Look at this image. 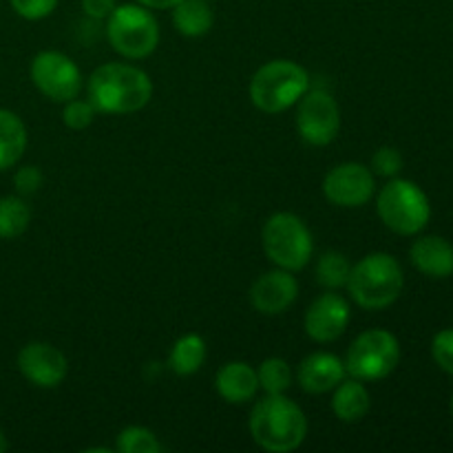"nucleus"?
Segmentation results:
<instances>
[{
	"label": "nucleus",
	"mask_w": 453,
	"mask_h": 453,
	"mask_svg": "<svg viewBox=\"0 0 453 453\" xmlns=\"http://www.w3.org/2000/svg\"><path fill=\"white\" fill-rule=\"evenodd\" d=\"M87 97L97 113H137L153 97V82L140 66L127 62H106L88 75Z\"/></svg>",
	"instance_id": "obj_1"
},
{
	"label": "nucleus",
	"mask_w": 453,
	"mask_h": 453,
	"mask_svg": "<svg viewBox=\"0 0 453 453\" xmlns=\"http://www.w3.org/2000/svg\"><path fill=\"white\" fill-rule=\"evenodd\" d=\"M250 434L264 451H295L308 436V418L286 394H265L250 411Z\"/></svg>",
	"instance_id": "obj_2"
},
{
	"label": "nucleus",
	"mask_w": 453,
	"mask_h": 453,
	"mask_svg": "<svg viewBox=\"0 0 453 453\" xmlns=\"http://www.w3.org/2000/svg\"><path fill=\"white\" fill-rule=\"evenodd\" d=\"M405 277L398 259L388 252H372L352 265L348 290L363 310H385L401 296Z\"/></svg>",
	"instance_id": "obj_3"
},
{
	"label": "nucleus",
	"mask_w": 453,
	"mask_h": 453,
	"mask_svg": "<svg viewBox=\"0 0 453 453\" xmlns=\"http://www.w3.org/2000/svg\"><path fill=\"white\" fill-rule=\"evenodd\" d=\"M310 91V73L295 60H270L250 80V100L261 113H283Z\"/></svg>",
	"instance_id": "obj_4"
},
{
	"label": "nucleus",
	"mask_w": 453,
	"mask_h": 453,
	"mask_svg": "<svg viewBox=\"0 0 453 453\" xmlns=\"http://www.w3.org/2000/svg\"><path fill=\"white\" fill-rule=\"evenodd\" d=\"M106 38L127 60H144L159 44V22L144 4H118L106 18Z\"/></svg>",
	"instance_id": "obj_5"
},
{
	"label": "nucleus",
	"mask_w": 453,
	"mask_h": 453,
	"mask_svg": "<svg viewBox=\"0 0 453 453\" xmlns=\"http://www.w3.org/2000/svg\"><path fill=\"white\" fill-rule=\"evenodd\" d=\"M376 212L392 233L411 237L427 226L429 217H432V206L418 184L392 177L376 197Z\"/></svg>",
	"instance_id": "obj_6"
},
{
	"label": "nucleus",
	"mask_w": 453,
	"mask_h": 453,
	"mask_svg": "<svg viewBox=\"0 0 453 453\" xmlns=\"http://www.w3.org/2000/svg\"><path fill=\"white\" fill-rule=\"evenodd\" d=\"M265 257L277 268L299 273L310 264L314 252V239L310 228L295 212H274L261 230Z\"/></svg>",
	"instance_id": "obj_7"
},
{
	"label": "nucleus",
	"mask_w": 453,
	"mask_h": 453,
	"mask_svg": "<svg viewBox=\"0 0 453 453\" xmlns=\"http://www.w3.org/2000/svg\"><path fill=\"white\" fill-rule=\"evenodd\" d=\"M401 361V343L396 336L388 330H367L358 334L345 354V372L352 379L372 383L383 380L396 370Z\"/></svg>",
	"instance_id": "obj_8"
},
{
	"label": "nucleus",
	"mask_w": 453,
	"mask_h": 453,
	"mask_svg": "<svg viewBox=\"0 0 453 453\" xmlns=\"http://www.w3.org/2000/svg\"><path fill=\"white\" fill-rule=\"evenodd\" d=\"M31 82L44 97L65 104L82 93L84 80L80 66L66 53L40 51L29 66Z\"/></svg>",
	"instance_id": "obj_9"
},
{
	"label": "nucleus",
	"mask_w": 453,
	"mask_h": 453,
	"mask_svg": "<svg viewBox=\"0 0 453 453\" xmlns=\"http://www.w3.org/2000/svg\"><path fill=\"white\" fill-rule=\"evenodd\" d=\"M341 128V109L326 88H310L296 102V131L308 144L327 146L336 140Z\"/></svg>",
	"instance_id": "obj_10"
},
{
	"label": "nucleus",
	"mask_w": 453,
	"mask_h": 453,
	"mask_svg": "<svg viewBox=\"0 0 453 453\" xmlns=\"http://www.w3.org/2000/svg\"><path fill=\"white\" fill-rule=\"evenodd\" d=\"M374 173L361 162H343L323 177V195L339 208L365 206L374 197Z\"/></svg>",
	"instance_id": "obj_11"
},
{
	"label": "nucleus",
	"mask_w": 453,
	"mask_h": 453,
	"mask_svg": "<svg viewBox=\"0 0 453 453\" xmlns=\"http://www.w3.org/2000/svg\"><path fill=\"white\" fill-rule=\"evenodd\" d=\"M349 321H352V312H349L348 299L336 295V290H327L326 295L310 303L303 327L305 334L314 343H332L345 334Z\"/></svg>",
	"instance_id": "obj_12"
},
{
	"label": "nucleus",
	"mask_w": 453,
	"mask_h": 453,
	"mask_svg": "<svg viewBox=\"0 0 453 453\" xmlns=\"http://www.w3.org/2000/svg\"><path fill=\"white\" fill-rule=\"evenodd\" d=\"M18 370L35 388L53 389L66 379L69 361L56 345L34 341L18 352Z\"/></svg>",
	"instance_id": "obj_13"
},
{
	"label": "nucleus",
	"mask_w": 453,
	"mask_h": 453,
	"mask_svg": "<svg viewBox=\"0 0 453 453\" xmlns=\"http://www.w3.org/2000/svg\"><path fill=\"white\" fill-rule=\"evenodd\" d=\"M299 296V281L290 270L274 268L261 274L250 288L252 308L265 317H279L288 312Z\"/></svg>",
	"instance_id": "obj_14"
},
{
	"label": "nucleus",
	"mask_w": 453,
	"mask_h": 453,
	"mask_svg": "<svg viewBox=\"0 0 453 453\" xmlns=\"http://www.w3.org/2000/svg\"><path fill=\"white\" fill-rule=\"evenodd\" d=\"M348 376L345 363L330 352H314L301 361L296 380L308 394H327Z\"/></svg>",
	"instance_id": "obj_15"
},
{
	"label": "nucleus",
	"mask_w": 453,
	"mask_h": 453,
	"mask_svg": "<svg viewBox=\"0 0 453 453\" xmlns=\"http://www.w3.org/2000/svg\"><path fill=\"white\" fill-rule=\"evenodd\" d=\"M217 394L230 405H243L255 401L259 394V379L257 370L246 361H230L219 367L215 376Z\"/></svg>",
	"instance_id": "obj_16"
},
{
	"label": "nucleus",
	"mask_w": 453,
	"mask_h": 453,
	"mask_svg": "<svg viewBox=\"0 0 453 453\" xmlns=\"http://www.w3.org/2000/svg\"><path fill=\"white\" fill-rule=\"evenodd\" d=\"M410 259L425 277L447 279L453 274V246L438 234L416 239L410 248Z\"/></svg>",
	"instance_id": "obj_17"
},
{
	"label": "nucleus",
	"mask_w": 453,
	"mask_h": 453,
	"mask_svg": "<svg viewBox=\"0 0 453 453\" xmlns=\"http://www.w3.org/2000/svg\"><path fill=\"white\" fill-rule=\"evenodd\" d=\"M332 392H334V396H332V411H334V416L341 423H358V420L365 418L372 401L363 380L345 376Z\"/></svg>",
	"instance_id": "obj_18"
},
{
	"label": "nucleus",
	"mask_w": 453,
	"mask_h": 453,
	"mask_svg": "<svg viewBox=\"0 0 453 453\" xmlns=\"http://www.w3.org/2000/svg\"><path fill=\"white\" fill-rule=\"evenodd\" d=\"M27 150V127L13 111L0 109V171H9Z\"/></svg>",
	"instance_id": "obj_19"
},
{
	"label": "nucleus",
	"mask_w": 453,
	"mask_h": 453,
	"mask_svg": "<svg viewBox=\"0 0 453 453\" xmlns=\"http://www.w3.org/2000/svg\"><path fill=\"white\" fill-rule=\"evenodd\" d=\"M212 9L208 0H180L173 7V25L186 38H202L212 29Z\"/></svg>",
	"instance_id": "obj_20"
},
{
	"label": "nucleus",
	"mask_w": 453,
	"mask_h": 453,
	"mask_svg": "<svg viewBox=\"0 0 453 453\" xmlns=\"http://www.w3.org/2000/svg\"><path fill=\"white\" fill-rule=\"evenodd\" d=\"M206 341L199 334H184L173 343L171 354H168V367L177 376H193L202 370L206 363Z\"/></svg>",
	"instance_id": "obj_21"
},
{
	"label": "nucleus",
	"mask_w": 453,
	"mask_h": 453,
	"mask_svg": "<svg viewBox=\"0 0 453 453\" xmlns=\"http://www.w3.org/2000/svg\"><path fill=\"white\" fill-rule=\"evenodd\" d=\"M31 208L20 195L0 197V239H16L29 228Z\"/></svg>",
	"instance_id": "obj_22"
},
{
	"label": "nucleus",
	"mask_w": 453,
	"mask_h": 453,
	"mask_svg": "<svg viewBox=\"0 0 453 453\" xmlns=\"http://www.w3.org/2000/svg\"><path fill=\"white\" fill-rule=\"evenodd\" d=\"M349 273H352V264H349V259L343 252L327 250L319 257L317 281L326 290H341V288L348 286Z\"/></svg>",
	"instance_id": "obj_23"
},
{
	"label": "nucleus",
	"mask_w": 453,
	"mask_h": 453,
	"mask_svg": "<svg viewBox=\"0 0 453 453\" xmlns=\"http://www.w3.org/2000/svg\"><path fill=\"white\" fill-rule=\"evenodd\" d=\"M257 379H259V389H264L265 394H286L292 388L295 374L290 363L279 357H270L257 367Z\"/></svg>",
	"instance_id": "obj_24"
},
{
	"label": "nucleus",
	"mask_w": 453,
	"mask_h": 453,
	"mask_svg": "<svg viewBox=\"0 0 453 453\" xmlns=\"http://www.w3.org/2000/svg\"><path fill=\"white\" fill-rule=\"evenodd\" d=\"M115 451L119 453H162L164 447L157 441L150 429L140 427V425H131V427L122 429L115 441Z\"/></svg>",
	"instance_id": "obj_25"
},
{
	"label": "nucleus",
	"mask_w": 453,
	"mask_h": 453,
	"mask_svg": "<svg viewBox=\"0 0 453 453\" xmlns=\"http://www.w3.org/2000/svg\"><path fill=\"white\" fill-rule=\"evenodd\" d=\"M97 115V109L91 104V100H80L78 97H73V100L65 102V109H62V122H65V127L73 128V131H84V128H88L93 124V119H96Z\"/></svg>",
	"instance_id": "obj_26"
},
{
	"label": "nucleus",
	"mask_w": 453,
	"mask_h": 453,
	"mask_svg": "<svg viewBox=\"0 0 453 453\" xmlns=\"http://www.w3.org/2000/svg\"><path fill=\"white\" fill-rule=\"evenodd\" d=\"M403 155L396 146H380L379 150L372 157V173L379 177H398V173L403 171Z\"/></svg>",
	"instance_id": "obj_27"
},
{
	"label": "nucleus",
	"mask_w": 453,
	"mask_h": 453,
	"mask_svg": "<svg viewBox=\"0 0 453 453\" xmlns=\"http://www.w3.org/2000/svg\"><path fill=\"white\" fill-rule=\"evenodd\" d=\"M432 357L442 372L453 376V327L442 330L432 341Z\"/></svg>",
	"instance_id": "obj_28"
},
{
	"label": "nucleus",
	"mask_w": 453,
	"mask_h": 453,
	"mask_svg": "<svg viewBox=\"0 0 453 453\" xmlns=\"http://www.w3.org/2000/svg\"><path fill=\"white\" fill-rule=\"evenodd\" d=\"M9 4L25 20H42L56 12L58 0H9Z\"/></svg>",
	"instance_id": "obj_29"
},
{
	"label": "nucleus",
	"mask_w": 453,
	"mask_h": 453,
	"mask_svg": "<svg viewBox=\"0 0 453 453\" xmlns=\"http://www.w3.org/2000/svg\"><path fill=\"white\" fill-rule=\"evenodd\" d=\"M42 181L44 175L38 166H22L13 175V188L20 197H29V195H35L42 188Z\"/></svg>",
	"instance_id": "obj_30"
},
{
	"label": "nucleus",
	"mask_w": 453,
	"mask_h": 453,
	"mask_svg": "<svg viewBox=\"0 0 453 453\" xmlns=\"http://www.w3.org/2000/svg\"><path fill=\"white\" fill-rule=\"evenodd\" d=\"M80 4H82L84 16L91 20H106L118 7V0H80Z\"/></svg>",
	"instance_id": "obj_31"
},
{
	"label": "nucleus",
	"mask_w": 453,
	"mask_h": 453,
	"mask_svg": "<svg viewBox=\"0 0 453 453\" xmlns=\"http://www.w3.org/2000/svg\"><path fill=\"white\" fill-rule=\"evenodd\" d=\"M137 3L144 4V7H149V9H153V12H155V9H157V12H164V9L175 7L180 0H137Z\"/></svg>",
	"instance_id": "obj_32"
},
{
	"label": "nucleus",
	"mask_w": 453,
	"mask_h": 453,
	"mask_svg": "<svg viewBox=\"0 0 453 453\" xmlns=\"http://www.w3.org/2000/svg\"><path fill=\"white\" fill-rule=\"evenodd\" d=\"M9 449V442H7V436L3 434V429H0V453H4Z\"/></svg>",
	"instance_id": "obj_33"
},
{
	"label": "nucleus",
	"mask_w": 453,
	"mask_h": 453,
	"mask_svg": "<svg viewBox=\"0 0 453 453\" xmlns=\"http://www.w3.org/2000/svg\"><path fill=\"white\" fill-rule=\"evenodd\" d=\"M451 414H453V396H451Z\"/></svg>",
	"instance_id": "obj_34"
}]
</instances>
